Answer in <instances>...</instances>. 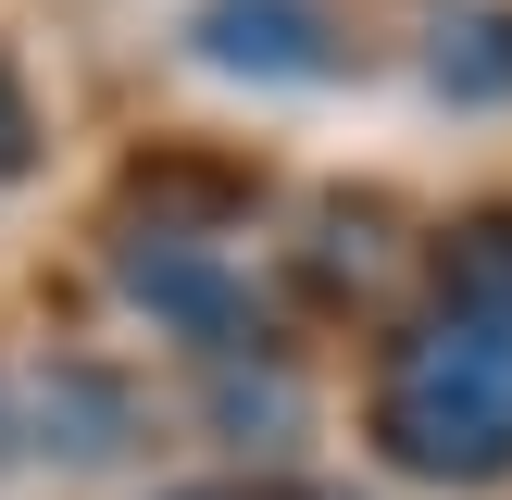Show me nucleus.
Returning a JSON list of instances; mask_svg holds the SVG:
<instances>
[{"label": "nucleus", "mask_w": 512, "mask_h": 500, "mask_svg": "<svg viewBox=\"0 0 512 500\" xmlns=\"http://www.w3.org/2000/svg\"><path fill=\"white\" fill-rule=\"evenodd\" d=\"M375 450L400 475H438V488L512 475V325H488V313L413 325L375 375Z\"/></svg>", "instance_id": "obj_1"}, {"label": "nucleus", "mask_w": 512, "mask_h": 500, "mask_svg": "<svg viewBox=\"0 0 512 500\" xmlns=\"http://www.w3.org/2000/svg\"><path fill=\"white\" fill-rule=\"evenodd\" d=\"M125 288H138L175 338H200V350H250V338H263L250 288H238V275H225L200 238H138V250H125Z\"/></svg>", "instance_id": "obj_2"}, {"label": "nucleus", "mask_w": 512, "mask_h": 500, "mask_svg": "<svg viewBox=\"0 0 512 500\" xmlns=\"http://www.w3.org/2000/svg\"><path fill=\"white\" fill-rule=\"evenodd\" d=\"M200 50L238 75H313L325 63V13L313 0H200Z\"/></svg>", "instance_id": "obj_3"}, {"label": "nucleus", "mask_w": 512, "mask_h": 500, "mask_svg": "<svg viewBox=\"0 0 512 500\" xmlns=\"http://www.w3.org/2000/svg\"><path fill=\"white\" fill-rule=\"evenodd\" d=\"M438 88L450 100H512V13L500 0H463V13H438Z\"/></svg>", "instance_id": "obj_4"}, {"label": "nucleus", "mask_w": 512, "mask_h": 500, "mask_svg": "<svg viewBox=\"0 0 512 500\" xmlns=\"http://www.w3.org/2000/svg\"><path fill=\"white\" fill-rule=\"evenodd\" d=\"M450 313L512 325V213H475L463 238H450Z\"/></svg>", "instance_id": "obj_5"}, {"label": "nucleus", "mask_w": 512, "mask_h": 500, "mask_svg": "<svg viewBox=\"0 0 512 500\" xmlns=\"http://www.w3.org/2000/svg\"><path fill=\"white\" fill-rule=\"evenodd\" d=\"M50 413L75 425V438H63L75 463H100V450L125 438V388H100V375H50V400H38V425H50Z\"/></svg>", "instance_id": "obj_6"}, {"label": "nucleus", "mask_w": 512, "mask_h": 500, "mask_svg": "<svg viewBox=\"0 0 512 500\" xmlns=\"http://www.w3.org/2000/svg\"><path fill=\"white\" fill-rule=\"evenodd\" d=\"M325 275H375V213H325Z\"/></svg>", "instance_id": "obj_7"}, {"label": "nucleus", "mask_w": 512, "mask_h": 500, "mask_svg": "<svg viewBox=\"0 0 512 500\" xmlns=\"http://www.w3.org/2000/svg\"><path fill=\"white\" fill-rule=\"evenodd\" d=\"M25 150H38V125H25V88L0 75V175H25Z\"/></svg>", "instance_id": "obj_8"}, {"label": "nucleus", "mask_w": 512, "mask_h": 500, "mask_svg": "<svg viewBox=\"0 0 512 500\" xmlns=\"http://www.w3.org/2000/svg\"><path fill=\"white\" fill-rule=\"evenodd\" d=\"M163 500H238V488H163Z\"/></svg>", "instance_id": "obj_9"}]
</instances>
